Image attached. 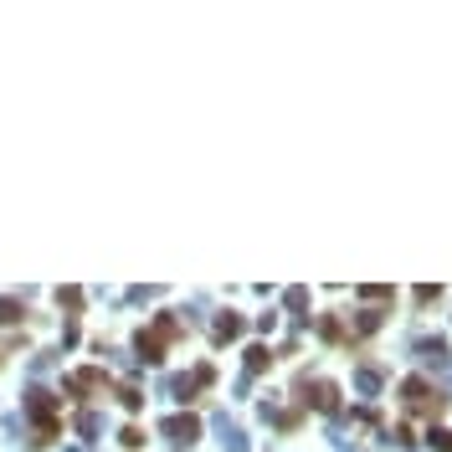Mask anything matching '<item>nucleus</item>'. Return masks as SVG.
I'll return each instance as SVG.
<instances>
[{
	"instance_id": "f257e3e1",
	"label": "nucleus",
	"mask_w": 452,
	"mask_h": 452,
	"mask_svg": "<svg viewBox=\"0 0 452 452\" xmlns=\"http://www.w3.org/2000/svg\"><path fill=\"white\" fill-rule=\"evenodd\" d=\"M170 437H175V442H190V437H196V422H190V416L185 422H170Z\"/></svg>"
},
{
	"instance_id": "f03ea898",
	"label": "nucleus",
	"mask_w": 452,
	"mask_h": 452,
	"mask_svg": "<svg viewBox=\"0 0 452 452\" xmlns=\"http://www.w3.org/2000/svg\"><path fill=\"white\" fill-rule=\"evenodd\" d=\"M432 442L442 447V452H452V432H432Z\"/></svg>"
}]
</instances>
